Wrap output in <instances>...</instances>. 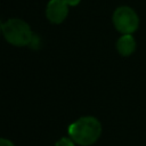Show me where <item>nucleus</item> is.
I'll list each match as a JSON object with an SVG mask.
<instances>
[{
  "label": "nucleus",
  "mask_w": 146,
  "mask_h": 146,
  "mask_svg": "<svg viewBox=\"0 0 146 146\" xmlns=\"http://www.w3.org/2000/svg\"><path fill=\"white\" fill-rule=\"evenodd\" d=\"M102 133V124L94 116H83L78 119L68 127L70 138L74 143L89 146L98 140Z\"/></svg>",
  "instance_id": "f257e3e1"
},
{
  "label": "nucleus",
  "mask_w": 146,
  "mask_h": 146,
  "mask_svg": "<svg viewBox=\"0 0 146 146\" xmlns=\"http://www.w3.org/2000/svg\"><path fill=\"white\" fill-rule=\"evenodd\" d=\"M1 30L5 39L16 47L29 46L34 35L30 25L19 18H9L2 24Z\"/></svg>",
  "instance_id": "f03ea898"
},
{
  "label": "nucleus",
  "mask_w": 146,
  "mask_h": 146,
  "mask_svg": "<svg viewBox=\"0 0 146 146\" xmlns=\"http://www.w3.org/2000/svg\"><path fill=\"white\" fill-rule=\"evenodd\" d=\"M113 24L122 34H131L138 29L139 18L132 8L121 6L116 8L113 14Z\"/></svg>",
  "instance_id": "7ed1b4c3"
},
{
  "label": "nucleus",
  "mask_w": 146,
  "mask_h": 146,
  "mask_svg": "<svg viewBox=\"0 0 146 146\" xmlns=\"http://www.w3.org/2000/svg\"><path fill=\"white\" fill-rule=\"evenodd\" d=\"M68 14V6L64 0H50L46 8L47 18L54 24H60Z\"/></svg>",
  "instance_id": "20e7f679"
},
{
  "label": "nucleus",
  "mask_w": 146,
  "mask_h": 146,
  "mask_svg": "<svg viewBox=\"0 0 146 146\" xmlns=\"http://www.w3.org/2000/svg\"><path fill=\"white\" fill-rule=\"evenodd\" d=\"M116 49L122 56H130L136 50V41L131 34H122L116 42Z\"/></svg>",
  "instance_id": "39448f33"
},
{
  "label": "nucleus",
  "mask_w": 146,
  "mask_h": 146,
  "mask_svg": "<svg viewBox=\"0 0 146 146\" xmlns=\"http://www.w3.org/2000/svg\"><path fill=\"white\" fill-rule=\"evenodd\" d=\"M55 146H74V141L72 138H67V137H63L60 138Z\"/></svg>",
  "instance_id": "423d86ee"
},
{
  "label": "nucleus",
  "mask_w": 146,
  "mask_h": 146,
  "mask_svg": "<svg viewBox=\"0 0 146 146\" xmlns=\"http://www.w3.org/2000/svg\"><path fill=\"white\" fill-rule=\"evenodd\" d=\"M0 146H15L9 139L6 138H0Z\"/></svg>",
  "instance_id": "0eeeda50"
},
{
  "label": "nucleus",
  "mask_w": 146,
  "mask_h": 146,
  "mask_svg": "<svg viewBox=\"0 0 146 146\" xmlns=\"http://www.w3.org/2000/svg\"><path fill=\"white\" fill-rule=\"evenodd\" d=\"M81 0H64V2L67 5V6H76L80 3Z\"/></svg>",
  "instance_id": "6e6552de"
}]
</instances>
